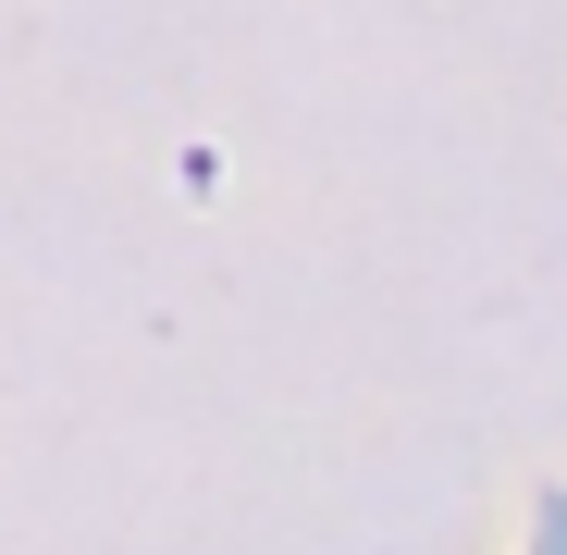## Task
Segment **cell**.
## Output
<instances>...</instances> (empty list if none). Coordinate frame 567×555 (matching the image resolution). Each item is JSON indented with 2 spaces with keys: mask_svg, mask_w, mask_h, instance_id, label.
<instances>
[{
  "mask_svg": "<svg viewBox=\"0 0 567 555\" xmlns=\"http://www.w3.org/2000/svg\"><path fill=\"white\" fill-rule=\"evenodd\" d=\"M543 555H567V506H543Z\"/></svg>",
  "mask_w": 567,
  "mask_h": 555,
  "instance_id": "1",
  "label": "cell"
}]
</instances>
